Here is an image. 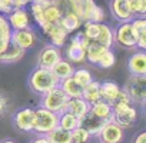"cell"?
<instances>
[{"mask_svg": "<svg viewBox=\"0 0 146 143\" xmlns=\"http://www.w3.org/2000/svg\"><path fill=\"white\" fill-rule=\"evenodd\" d=\"M59 86V79L53 75V72L50 69L44 67H36L32 70V73L29 76V87L35 95H44L53 87Z\"/></svg>", "mask_w": 146, "mask_h": 143, "instance_id": "6da1fadb", "label": "cell"}, {"mask_svg": "<svg viewBox=\"0 0 146 143\" xmlns=\"http://www.w3.org/2000/svg\"><path fill=\"white\" fill-rule=\"evenodd\" d=\"M139 33L132 26L130 22H120L113 30V43H116L122 49H136Z\"/></svg>", "mask_w": 146, "mask_h": 143, "instance_id": "7a4b0ae2", "label": "cell"}, {"mask_svg": "<svg viewBox=\"0 0 146 143\" xmlns=\"http://www.w3.org/2000/svg\"><path fill=\"white\" fill-rule=\"evenodd\" d=\"M59 124V115L50 112L44 107L35 109V122H33V133L36 134H47Z\"/></svg>", "mask_w": 146, "mask_h": 143, "instance_id": "3957f363", "label": "cell"}, {"mask_svg": "<svg viewBox=\"0 0 146 143\" xmlns=\"http://www.w3.org/2000/svg\"><path fill=\"white\" fill-rule=\"evenodd\" d=\"M53 2H56L62 7L63 13L64 12L75 13L83 23L89 20L90 13L96 6L95 0H53Z\"/></svg>", "mask_w": 146, "mask_h": 143, "instance_id": "277c9868", "label": "cell"}, {"mask_svg": "<svg viewBox=\"0 0 146 143\" xmlns=\"http://www.w3.org/2000/svg\"><path fill=\"white\" fill-rule=\"evenodd\" d=\"M67 100H69V97H67V96L64 95V92L57 86V87H53V89H50L49 92H46L44 95H42L40 106L59 115V113L64 112V107H66Z\"/></svg>", "mask_w": 146, "mask_h": 143, "instance_id": "5b68a950", "label": "cell"}, {"mask_svg": "<svg viewBox=\"0 0 146 143\" xmlns=\"http://www.w3.org/2000/svg\"><path fill=\"white\" fill-rule=\"evenodd\" d=\"M123 90L129 95V97L132 99L133 103L145 105V100H146V75L145 76L130 75Z\"/></svg>", "mask_w": 146, "mask_h": 143, "instance_id": "8992f818", "label": "cell"}, {"mask_svg": "<svg viewBox=\"0 0 146 143\" xmlns=\"http://www.w3.org/2000/svg\"><path fill=\"white\" fill-rule=\"evenodd\" d=\"M112 109H113L112 120L116 124H119L122 129H129L136 124L137 110H136L135 105H123V106H117V107H112Z\"/></svg>", "mask_w": 146, "mask_h": 143, "instance_id": "52a82bcc", "label": "cell"}, {"mask_svg": "<svg viewBox=\"0 0 146 143\" xmlns=\"http://www.w3.org/2000/svg\"><path fill=\"white\" fill-rule=\"evenodd\" d=\"M64 46H66V57L64 59H67L70 63L80 64V63L86 62V49H85L78 33L72 39H69Z\"/></svg>", "mask_w": 146, "mask_h": 143, "instance_id": "ba28073f", "label": "cell"}, {"mask_svg": "<svg viewBox=\"0 0 146 143\" xmlns=\"http://www.w3.org/2000/svg\"><path fill=\"white\" fill-rule=\"evenodd\" d=\"M37 40H39L37 33L33 27L22 29V30H12L10 43L20 47V49H23V50H29V49L35 47Z\"/></svg>", "mask_w": 146, "mask_h": 143, "instance_id": "9c48e42d", "label": "cell"}, {"mask_svg": "<svg viewBox=\"0 0 146 143\" xmlns=\"http://www.w3.org/2000/svg\"><path fill=\"white\" fill-rule=\"evenodd\" d=\"M12 120H13V126H15L17 130L25 132V133H30V132H33L35 109H32V107L17 109V110L13 113Z\"/></svg>", "mask_w": 146, "mask_h": 143, "instance_id": "30bf717a", "label": "cell"}, {"mask_svg": "<svg viewBox=\"0 0 146 143\" xmlns=\"http://www.w3.org/2000/svg\"><path fill=\"white\" fill-rule=\"evenodd\" d=\"M7 22L12 30H22V29H29L32 27L33 19L27 7H20V9H13L7 16Z\"/></svg>", "mask_w": 146, "mask_h": 143, "instance_id": "8fae6325", "label": "cell"}, {"mask_svg": "<svg viewBox=\"0 0 146 143\" xmlns=\"http://www.w3.org/2000/svg\"><path fill=\"white\" fill-rule=\"evenodd\" d=\"M125 129H122L119 124H116L113 120H109L103 124L100 129L98 137L100 143H122L125 139Z\"/></svg>", "mask_w": 146, "mask_h": 143, "instance_id": "7c38bea8", "label": "cell"}, {"mask_svg": "<svg viewBox=\"0 0 146 143\" xmlns=\"http://www.w3.org/2000/svg\"><path fill=\"white\" fill-rule=\"evenodd\" d=\"M63 57L62 50L53 44H46L37 54V66L44 69H52L60 59Z\"/></svg>", "mask_w": 146, "mask_h": 143, "instance_id": "4fadbf2b", "label": "cell"}, {"mask_svg": "<svg viewBox=\"0 0 146 143\" xmlns=\"http://www.w3.org/2000/svg\"><path fill=\"white\" fill-rule=\"evenodd\" d=\"M40 29H42L43 34L49 39L50 44H53L59 49H62L69 40V33L60 24H44Z\"/></svg>", "mask_w": 146, "mask_h": 143, "instance_id": "5bb4252c", "label": "cell"}, {"mask_svg": "<svg viewBox=\"0 0 146 143\" xmlns=\"http://www.w3.org/2000/svg\"><path fill=\"white\" fill-rule=\"evenodd\" d=\"M127 70L130 75L136 76H145L146 75V53L145 50L133 52L127 57Z\"/></svg>", "mask_w": 146, "mask_h": 143, "instance_id": "9a60e30c", "label": "cell"}, {"mask_svg": "<svg viewBox=\"0 0 146 143\" xmlns=\"http://www.w3.org/2000/svg\"><path fill=\"white\" fill-rule=\"evenodd\" d=\"M110 12L116 20L120 22H130L133 15L127 5V0H110Z\"/></svg>", "mask_w": 146, "mask_h": 143, "instance_id": "2e32d148", "label": "cell"}, {"mask_svg": "<svg viewBox=\"0 0 146 143\" xmlns=\"http://www.w3.org/2000/svg\"><path fill=\"white\" fill-rule=\"evenodd\" d=\"M89 109H90V105L82 97H69L64 112H69L73 116H76L78 119H82L83 116L89 113Z\"/></svg>", "mask_w": 146, "mask_h": 143, "instance_id": "e0dca14e", "label": "cell"}, {"mask_svg": "<svg viewBox=\"0 0 146 143\" xmlns=\"http://www.w3.org/2000/svg\"><path fill=\"white\" fill-rule=\"evenodd\" d=\"M43 15H44L43 26L44 24H59L60 19L63 16V10H62V7L56 2H46Z\"/></svg>", "mask_w": 146, "mask_h": 143, "instance_id": "ac0fdd59", "label": "cell"}, {"mask_svg": "<svg viewBox=\"0 0 146 143\" xmlns=\"http://www.w3.org/2000/svg\"><path fill=\"white\" fill-rule=\"evenodd\" d=\"M122 92V87L112 80H106L100 83V99L108 102V103H113L115 99L119 96V93Z\"/></svg>", "mask_w": 146, "mask_h": 143, "instance_id": "d6986e66", "label": "cell"}, {"mask_svg": "<svg viewBox=\"0 0 146 143\" xmlns=\"http://www.w3.org/2000/svg\"><path fill=\"white\" fill-rule=\"evenodd\" d=\"M92 44H99V46H103L106 49H112V44H113V30L106 23H99V32H98V36L95 37Z\"/></svg>", "mask_w": 146, "mask_h": 143, "instance_id": "ffe728a7", "label": "cell"}, {"mask_svg": "<svg viewBox=\"0 0 146 143\" xmlns=\"http://www.w3.org/2000/svg\"><path fill=\"white\" fill-rule=\"evenodd\" d=\"M105 123H106V122H105L103 119L96 117V116L92 115L90 112H89L86 116H83V117L80 119V126H82L83 129H86L92 136H98L99 132H100V129L103 127Z\"/></svg>", "mask_w": 146, "mask_h": 143, "instance_id": "44dd1931", "label": "cell"}, {"mask_svg": "<svg viewBox=\"0 0 146 143\" xmlns=\"http://www.w3.org/2000/svg\"><path fill=\"white\" fill-rule=\"evenodd\" d=\"M50 70L53 72V75H54V76L59 79V82H60V80H63V79L72 77L73 72H75V66H73V63H70L67 59L62 57Z\"/></svg>", "mask_w": 146, "mask_h": 143, "instance_id": "7402d4cb", "label": "cell"}, {"mask_svg": "<svg viewBox=\"0 0 146 143\" xmlns=\"http://www.w3.org/2000/svg\"><path fill=\"white\" fill-rule=\"evenodd\" d=\"M26 54V50L15 46V44H9V47L0 54V63L2 64H9V63H17L20 62Z\"/></svg>", "mask_w": 146, "mask_h": 143, "instance_id": "603a6c76", "label": "cell"}, {"mask_svg": "<svg viewBox=\"0 0 146 143\" xmlns=\"http://www.w3.org/2000/svg\"><path fill=\"white\" fill-rule=\"evenodd\" d=\"M89 112L92 115H95L96 117L99 119H103L105 122H109L112 120V115H113V109H112V105L105 102V100H98L96 103L90 105V109Z\"/></svg>", "mask_w": 146, "mask_h": 143, "instance_id": "cb8c5ba5", "label": "cell"}, {"mask_svg": "<svg viewBox=\"0 0 146 143\" xmlns=\"http://www.w3.org/2000/svg\"><path fill=\"white\" fill-rule=\"evenodd\" d=\"M69 34L70 33H75L78 30H80L83 22L75 15V13H70V12H64L62 19H60V23H59Z\"/></svg>", "mask_w": 146, "mask_h": 143, "instance_id": "d4e9b609", "label": "cell"}, {"mask_svg": "<svg viewBox=\"0 0 146 143\" xmlns=\"http://www.w3.org/2000/svg\"><path fill=\"white\" fill-rule=\"evenodd\" d=\"M82 99L86 100L89 105H93L100 100V83L93 79L88 86H85L82 90Z\"/></svg>", "mask_w": 146, "mask_h": 143, "instance_id": "484cf974", "label": "cell"}, {"mask_svg": "<svg viewBox=\"0 0 146 143\" xmlns=\"http://www.w3.org/2000/svg\"><path fill=\"white\" fill-rule=\"evenodd\" d=\"M10 36H12V29L9 26L7 17L0 13V54L9 47Z\"/></svg>", "mask_w": 146, "mask_h": 143, "instance_id": "4316f807", "label": "cell"}, {"mask_svg": "<svg viewBox=\"0 0 146 143\" xmlns=\"http://www.w3.org/2000/svg\"><path fill=\"white\" fill-rule=\"evenodd\" d=\"M59 87L64 92L67 97H82V87L76 83L73 77H67L59 82Z\"/></svg>", "mask_w": 146, "mask_h": 143, "instance_id": "83f0119b", "label": "cell"}, {"mask_svg": "<svg viewBox=\"0 0 146 143\" xmlns=\"http://www.w3.org/2000/svg\"><path fill=\"white\" fill-rule=\"evenodd\" d=\"M59 127L64 129V130H75L78 126H80V119H78L76 116H73L69 112H62L59 113Z\"/></svg>", "mask_w": 146, "mask_h": 143, "instance_id": "f1b7e54d", "label": "cell"}, {"mask_svg": "<svg viewBox=\"0 0 146 143\" xmlns=\"http://www.w3.org/2000/svg\"><path fill=\"white\" fill-rule=\"evenodd\" d=\"M50 143H72V134L69 130H64L62 127H54L52 132L46 134Z\"/></svg>", "mask_w": 146, "mask_h": 143, "instance_id": "f546056e", "label": "cell"}, {"mask_svg": "<svg viewBox=\"0 0 146 143\" xmlns=\"http://www.w3.org/2000/svg\"><path fill=\"white\" fill-rule=\"evenodd\" d=\"M33 0H0V13L7 16L13 9L27 7Z\"/></svg>", "mask_w": 146, "mask_h": 143, "instance_id": "4dcf8cb0", "label": "cell"}, {"mask_svg": "<svg viewBox=\"0 0 146 143\" xmlns=\"http://www.w3.org/2000/svg\"><path fill=\"white\" fill-rule=\"evenodd\" d=\"M72 77L76 80V83L83 89L85 86H88L92 80H93V76H92V73L88 70V69H85V67H80V69H75V72H73V75H72Z\"/></svg>", "mask_w": 146, "mask_h": 143, "instance_id": "1f68e13d", "label": "cell"}, {"mask_svg": "<svg viewBox=\"0 0 146 143\" xmlns=\"http://www.w3.org/2000/svg\"><path fill=\"white\" fill-rule=\"evenodd\" d=\"M108 49L103 47V46H99V44H90L86 47V60L90 63V64H98L99 59L102 57V54L106 52Z\"/></svg>", "mask_w": 146, "mask_h": 143, "instance_id": "d6a6232c", "label": "cell"}, {"mask_svg": "<svg viewBox=\"0 0 146 143\" xmlns=\"http://www.w3.org/2000/svg\"><path fill=\"white\" fill-rule=\"evenodd\" d=\"M70 134H72V143H89L92 137V134L82 126H78L75 130H72Z\"/></svg>", "mask_w": 146, "mask_h": 143, "instance_id": "836d02e7", "label": "cell"}, {"mask_svg": "<svg viewBox=\"0 0 146 143\" xmlns=\"http://www.w3.org/2000/svg\"><path fill=\"white\" fill-rule=\"evenodd\" d=\"M130 12L135 16H145L146 15V0H127Z\"/></svg>", "mask_w": 146, "mask_h": 143, "instance_id": "e575fe53", "label": "cell"}, {"mask_svg": "<svg viewBox=\"0 0 146 143\" xmlns=\"http://www.w3.org/2000/svg\"><path fill=\"white\" fill-rule=\"evenodd\" d=\"M115 62H116L115 53H113L110 49H108V50L102 54V57L99 59V62H98L96 66H99V67H102V69H110V67L115 64Z\"/></svg>", "mask_w": 146, "mask_h": 143, "instance_id": "d590c367", "label": "cell"}, {"mask_svg": "<svg viewBox=\"0 0 146 143\" xmlns=\"http://www.w3.org/2000/svg\"><path fill=\"white\" fill-rule=\"evenodd\" d=\"M10 106H12V102H10V97L3 93V92H0V117H3L9 113L10 110Z\"/></svg>", "mask_w": 146, "mask_h": 143, "instance_id": "8d00e7d4", "label": "cell"}, {"mask_svg": "<svg viewBox=\"0 0 146 143\" xmlns=\"http://www.w3.org/2000/svg\"><path fill=\"white\" fill-rule=\"evenodd\" d=\"M105 19H106V15H105V10H103V7H100V6H95L93 7V10H92V13H90V17H89V22H95V23H103L105 22Z\"/></svg>", "mask_w": 146, "mask_h": 143, "instance_id": "74e56055", "label": "cell"}, {"mask_svg": "<svg viewBox=\"0 0 146 143\" xmlns=\"http://www.w3.org/2000/svg\"><path fill=\"white\" fill-rule=\"evenodd\" d=\"M132 143H146V132L145 130H140L135 137H133V142Z\"/></svg>", "mask_w": 146, "mask_h": 143, "instance_id": "f35d334b", "label": "cell"}, {"mask_svg": "<svg viewBox=\"0 0 146 143\" xmlns=\"http://www.w3.org/2000/svg\"><path fill=\"white\" fill-rule=\"evenodd\" d=\"M30 143H50V142H49V139L44 134H37Z\"/></svg>", "mask_w": 146, "mask_h": 143, "instance_id": "ab89813d", "label": "cell"}, {"mask_svg": "<svg viewBox=\"0 0 146 143\" xmlns=\"http://www.w3.org/2000/svg\"><path fill=\"white\" fill-rule=\"evenodd\" d=\"M0 143H17L16 140H13V139H3Z\"/></svg>", "mask_w": 146, "mask_h": 143, "instance_id": "60d3db41", "label": "cell"}, {"mask_svg": "<svg viewBox=\"0 0 146 143\" xmlns=\"http://www.w3.org/2000/svg\"><path fill=\"white\" fill-rule=\"evenodd\" d=\"M44 2H53V0H44Z\"/></svg>", "mask_w": 146, "mask_h": 143, "instance_id": "b9f144b4", "label": "cell"}]
</instances>
